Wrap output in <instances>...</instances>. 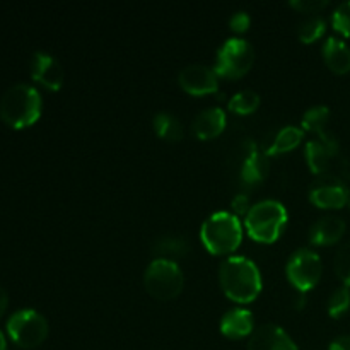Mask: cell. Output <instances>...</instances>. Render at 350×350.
Masks as SVG:
<instances>
[{"instance_id":"cell-27","label":"cell","mask_w":350,"mask_h":350,"mask_svg":"<svg viewBox=\"0 0 350 350\" xmlns=\"http://www.w3.org/2000/svg\"><path fill=\"white\" fill-rule=\"evenodd\" d=\"M332 24H334V27L338 33L350 38V0L349 2H342L340 5L334 10Z\"/></svg>"},{"instance_id":"cell-3","label":"cell","mask_w":350,"mask_h":350,"mask_svg":"<svg viewBox=\"0 0 350 350\" xmlns=\"http://www.w3.org/2000/svg\"><path fill=\"white\" fill-rule=\"evenodd\" d=\"M200 239L212 255H229L243 241L239 219L229 212H215L202 224Z\"/></svg>"},{"instance_id":"cell-6","label":"cell","mask_w":350,"mask_h":350,"mask_svg":"<svg viewBox=\"0 0 350 350\" xmlns=\"http://www.w3.org/2000/svg\"><path fill=\"white\" fill-rule=\"evenodd\" d=\"M255 50L243 38H229L219 46L215 57V72L228 79H239L252 68Z\"/></svg>"},{"instance_id":"cell-20","label":"cell","mask_w":350,"mask_h":350,"mask_svg":"<svg viewBox=\"0 0 350 350\" xmlns=\"http://www.w3.org/2000/svg\"><path fill=\"white\" fill-rule=\"evenodd\" d=\"M304 130L299 126H284L282 130H279V133L275 135L272 146L267 149V156H277V154L289 152L291 149L297 147L303 140Z\"/></svg>"},{"instance_id":"cell-8","label":"cell","mask_w":350,"mask_h":350,"mask_svg":"<svg viewBox=\"0 0 350 350\" xmlns=\"http://www.w3.org/2000/svg\"><path fill=\"white\" fill-rule=\"evenodd\" d=\"M321 272H323V265H321L320 256L310 248H301L294 252L286 267L287 279L299 293H308L313 289L320 282Z\"/></svg>"},{"instance_id":"cell-15","label":"cell","mask_w":350,"mask_h":350,"mask_svg":"<svg viewBox=\"0 0 350 350\" xmlns=\"http://www.w3.org/2000/svg\"><path fill=\"white\" fill-rule=\"evenodd\" d=\"M253 330H255V320L248 310L236 308V310L228 311L221 320L222 335L231 338V340L248 337L253 334Z\"/></svg>"},{"instance_id":"cell-17","label":"cell","mask_w":350,"mask_h":350,"mask_svg":"<svg viewBox=\"0 0 350 350\" xmlns=\"http://www.w3.org/2000/svg\"><path fill=\"white\" fill-rule=\"evenodd\" d=\"M226 126V113L221 108H207L198 113L191 123V130L202 140L221 135Z\"/></svg>"},{"instance_id":"cell-9","label":"cell","mask_w":350,"mask_h":350,"mask_svg":"<svg viewBox=\"0 0 350 350\" xmlns=\"http://www.w3.org/2000/svg\"><path fill=\"white\" fill-rule=\"evenodd\" d=\"M349 198L347 185L334 174H323L311 185L310 200L320 208H342Z\"/></svg>"},{"instance_id":"cell-11","label":"cell","mask_w":350,"mask_h":350,"mask_svg":"<svg viewBox=\"0 0 350 350\" xmlns=\"http://www.w3.org/2000/svg\"><path fill=\"white\" fill-rule=\"evenodd\" d=\"M178 82L187 92L193 96H204L219 89V75L215 68L204 64H190L178 74Z\"/></svg>"},{"instance_id":"cell-31","label":"cell","mask_w":350,"mask_h":350,"mask_svg":"<svg viewBox=\"0 0 350 350\" xmlns=\"http://www.w3.org/2000/svg\"><path fill=\"white\" fill-rule=\"evenodd\" d=\"M330 350H350V335L337 337L330 344Z\"/></svg>"},{"instance_id":"cell-12","label":"cell","mask_w":350,"mask_h":350,"mask_svg":"<svg viewBox=\"0 0 350 350\" xmlns=\"http://www.w3.org/2000/svg\"><path fill=\"white\" fill-rule=\"evenodd\" d=\"M31 77L46 89L57 91L64 84V67L51 53L34 51L31 57Z\"/></svg>"},{"instance_id":"cell-29","label":"cell","mask_w":350,"mask_h":350,"mask_svg":"<svg viewBox=\"0 0 350 350\" xmlns=\"http://www.w3.org/2000/svg\"><path fill=\"white\" fill-rule=\"evenodd\" d=\"M250 24H252V19H250V14L245 12V10H238L229 19V26H231L234 33H245L250 27Z\"/></svg>"},{"instance_id":"cell-10","label":"cell","mask_w":350,"mask_h":350,"mask_svg":"<svg viewBox=\"0 0 350 350\" xmlns=\"http://www.w3.org/2000/svg\"><path fill=\"white\" fill-rule=\"evenodd\" d=\"M340 159V146L335 139L334 133H328L325 137H317L310 140L306 146V161L310 170L314 174H330L334 161Z\"/></svg>"},{"instance_id":"cell-7","label":"cell","mask_w":350,"mask_h":350,"mask_svg":"<svg viewBox=\"0 0 350 350\" xmlns=\"http://www.w3.org/2000/svg\"><path fill=\"white\" fill-rule=\"evenodd\" d=\"M7 334L19 347H38L48 337V321L36 310H19L7 320Z\"/></svg>"},{"instance_id":"cell-1","label":"cell","mask_w":350,"mask_h":350,"mask_svg":"<svg viewBox=\"0 0 350 350\" xmlns=\"http://www.w3.org/2000/svg\"><path fill=\"white\" fill-rule=\"evenodd\" d=\"M219 282L226 296L234 303L248 304L262 291V275L246 256H229L219 267Z\"/></svg>"},{"instance_id":"cell-28","label":"cell","mask_w":350,"mask_h":350,"mask_svg":"<svg viewBox=\"0 0 350 350\" xmlns=\"http://www.w3.org/2000/svg\"><path fill=\"white\" fill-rule=\"evenodd\" d=\"M291 7L304 14H317L328 5V0H291Z\"/></svg>"},{"instance_id":"cell-16","label":"cell","mask_w":350,"mask_h":350,"mask_svg":"<svg viewBox=\"0 0 350 350\" xmlns=\"http://www.w3.org/2000/svg\"><path fill=\"white\" fill-rule=\"evenodd\" d=\"M270 171L269 156L267 152H262L256 147L252 146V149L246 154L245 161L241 166V181L246 187H256L267 178Z\"/></svg>"},{"instance_id":"cell-32","label":"cell","mask_w":350,"mask_h":350,"mask_svg":"<svg viewBox=\"0 0 350 350\" xmlns=\"http://www.w3.org/2000/svg\"><path fill=\"white\" fill-rule=\"evenodd\" d=\"M7 304H9V294H7V291L0 286V317H2L3 311L7 310Z\"/></svg>"},{"instance_id":"cell-18","label":"cell","mask_w":350,"mask_h":350,"mask_svg":"<svg viewBox=\"0 0 350 350\" xmlns=\"http://www.w3.org/2000/svg\"><path fill=\"white\" fill-rule=\"evenodd\" d=\"M323 58L328 68L335 74H347L350 72V46L340 38L330 36L323 43Z\"/></svg>"},{"instance_id":"cell-24","label":"cell","mask_w":350,"mask_h":350,"mask_svg":"<svg viewBox=\"0 0 350 350\" xmlns=\"http://www.w3.org/2000/svg\"><path fill=\"white\" fill-rule=\"evenodd\" d=\"M325 29H327V23H325L323 17L310 16L299 24L297 34H299V40L304 41V43H313L318 38L323 36Z\"/></svg>"},{"instance_id":"cell-25","label":"cell","mask_w":350,"mask_h":350,"mask_svg":"<svg viewBox=\"0 0 350 350\" xmlns=\"http://www.w3.org/2000/svg\"><path fill=\"white\" fill-rule=\"evenodd\" d=\"M350 310V287L342 286L334 291L328 299V313L332 318H340Z\"/></svg>"},{"instance_id":"cell-33","label":"cell","mask_w":350,"mask_h":350,"mask_svg":"<svg viewBox=\"0 0 350 350\" xmlns=\"http://www.w3.org/2000/svg\"><path fill=\"white\" fill-rule=\"evenodd\" d=\"M7 349V344H5V337H3V334L0 332V350H5Z\"/></svg>"},{"instance_id":"cell-13","label":"cell","mask_w":350,"mask_h":350,"mask_svg":"<svg viewBox=\"0 0 350 350\" xmlns=\"http://www.w3.org/2000/svg\"><path fill=\"white\" fill-rule=\"evenodd\" d=\"M248 350H297V345L279 325L265 323L253 330Z\"/></svg>"},{"instance_id":"cell-30","label":"cell","mask_w":350,"mask_h":350,"mask_svg":"<svg viewBox=\"0 0 350 350\" xmlns=\"http://www.w3.org/2000/svg\"><path fill=\"white\" fill-rule=\"evenodd\" d=\"M232 208H234L236 214H248L250 212V198L248 195L245 193H239L236 195L234 200H232Z\"/></svg>"},{"instance_id":"cell-21","label":"cell","mask_w":350,"mask_h":350,"mask_svg":"<svg viewBox=\"0 0 350 350\" xmlns=\"http://www.w3.org/2000/svg\"><path fill=\"white\" fill-rule=\"evenodd\" d=\"M328 122H330V109L328 106H313L303 115V129L308 132L317 133V137L327 135Z\"/></svg>"},{"instance_id":"cell-2","label":"cell","mask_w":350,"mask_h":350,"mask_svg":"<svg viewBox=\"0 0 350 350\" xmlns=\"http://www.w3.org/2000/svg\"><path fill=\"white\" fill-rule=\"evenodd\" d=\"M41 115V96L29 84H14L0 98V118L14 129L29 126Z\"/></svg>"},{"instance_id":"cell-5","label":"cell","mask_w":350,"mask_h":350,"mask_svg":"<svg viewBox=\"0 0 350 350\" xmlns=\"http://www.w3.org/2000/svg\"><path fill=\"white\" fill-rule=\"evenodd\" d=\"M185 275L173 260L156 258L144 273V287L157 301H171L183 291Z\"/></svg>"},{"instance_id":"cell-23","label":"cell","mask_w":350,"mask_h":350,"mask_svg":"<svg viewBox=\"0 0 350 350\" xmlns=\"http://www.w3.org/2000/svg\"><path fill=\"white\" fill-rule=\"evenodd\" d=\"M260 105V94L253 89H243L229 99V109L238 115H250Z\"/></svg>"},{"instance_id":"cell-26","label":"cell","mask_w":350,"mask_h":350,"mask_svg":"<svg viewBox=\"0 0 350 350\" xmlns=\"http://www.w3.org/2000/svg\"><path fill=\"white\" fill-rule=\"evenodd\" d=\"M334 269L338 279L344 282V286L350 287V241L338 248L334 260Z\"/></svg>"},{"instance_id":"cell-14","label":"cell","mask_w":350,"mask_h":350,"mask_svg":"<svg viewBox=\"0 0 350 350\" xmlns=\"http://www.w3.org/2000/svg\"><path fill=\"white\" fill-rule=\"evenodd\" d=\"M345 228H347V224H345L344 219L337 217V215H325L311 226L310 241L318 246L335 245L344 236Z\"/></svg>"},{"instance_id":"cell-22","label":"cell","mask_w":350,"mask_h":350,"mask_svg":"<svg viewBox=\"0 0 350 350\" xmlns=\"http://www.w3.org/2000/svg\"><path fill=\"white\" fill-rule=\"evenodd\" d=\"M187 241L183 238H180V236H163L154 245V253L157 255V258L173 260V262L174 258L183 256L187 253Z\"/></svg>"},{"instance_id":"cell-19","label":"cell","mask_w":350,"mask_h":350,"mask_svg":"<svg viewBox=\"0 0 350 350\" xmlns=\"http://www.w3.org/2000/svg\"><path fill=\"white\" fill-rule=\"evenodd\" d=\"M154 130H156L157 135L164 140H171V142H178V140L183 139V125H181L180 120L176 116H173L171 113L159 111L156 113L152 120Z\"/></svg>"},{"instance_id":"cell-4","label":"cell","mask_w":350,"mask_h":350,"mask_svg":"<svg viewBox=\"0 0 350 350\" xmlns=\"http://www.w3.org/2000/svg\"><path fill=\"white\" fill-rule=\"evenodd\" d=\"M287 224V211L279 200L258 202L246 214V231L255 241L273 243Z\"/></svg>"}]
</instances>
